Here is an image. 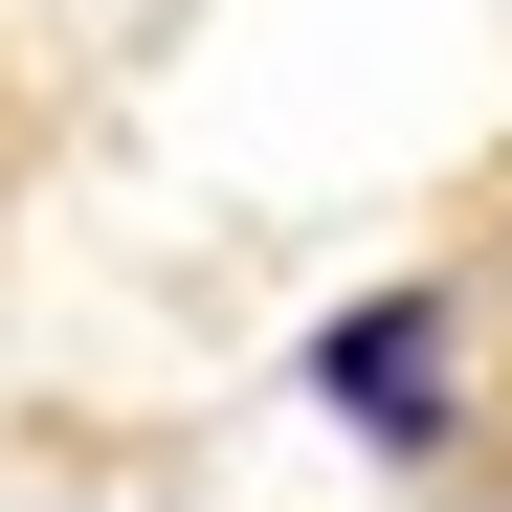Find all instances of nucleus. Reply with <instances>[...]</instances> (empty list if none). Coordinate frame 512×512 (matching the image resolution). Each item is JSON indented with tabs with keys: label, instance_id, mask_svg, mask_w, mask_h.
<instances>
[{
	"label": "nucleus",
	"instance_id": "obj_1",
	"mask_svg": "<svg viewBox=\"0 0 512 512\" xmlns=\"http://www.w3.org/2000/svg\"><path fill=\"white\" fill-rule=\"evenodd\" d=\"M312 401H357L379 446H446V290H379L357 334H312Z\"/></svg>",
	"mask_w": 512,
	"mask_h": 512
}]
</instances>
